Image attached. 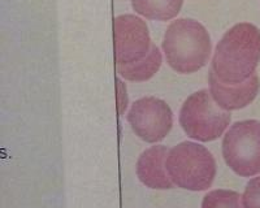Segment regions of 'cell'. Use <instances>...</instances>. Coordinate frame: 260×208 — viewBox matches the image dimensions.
Wrapping results in <instances>:
<instances>
[{
  "mask_svg": "<svg viewBox=\"0 0 260 208\" xmlns=\"http://www.w3.org/2000/svg\"><path fill=\"white\" fill-rule=\"evenodd\" d=\"M260 62V30L242 22L234 25L217 43L212 71L221 82L242 83L256 73Z\"/></svg>",
  "mask_w": 260,
  "mask_h": 208,
  "instance_id": "cell-1",
  "label": "cell"
},
{
  "mask_svg": "<svg viewBox=\"0 0 260 208\" xmlns=\"http://www.w3.org/2000/svg\"><path fill=\"white\" fill-rule=\"evenodd\" d=\"M211 48V38L206 27L191 18L173 21L162 39V51L168 65L182 75L203 68L210 60Z\"/></svg>",
  "mask_w": 260,
  "mask_h": 208,
  "instance_id": "cell-2",
  "label": "cell"
},
{
  "mask_svg": "<svg viewBox=\"0 0 260 208\" xmlns=\"http://www.w3.org/2000/svg\"><path fill=\"white\" fill-rule=\"evenodd\" d=\"M166 168L173 184L190 191L207 190L216 176L212 154L204 146L189 141L169 150Z\"/></svg>",
  "mask_w": 260,
  "mask_h": 208,
  "instance_id": "cell-3",
  "label": "cell"
},
{
  "mask_svg": "<svg viewBox=\"0 0 260 208\" xmlns=\"http://www.w3.org/2000/svg\"><path fill=\"white\" fill-rule=\"evenodd\" d=\"M231 124V113L213 100L211 91L201 90L185 100L180 111V125L187 137L201 142L220 138Z\"/></svg>",
  "mask_w": 260,
  "mask_h": 208,
  "instance_id": "cell-4",
  "label": "cell"
},
{
  "mask_svg": "<svg viewBox=\"0 0 260 208\" xmlns=\"http://www.w3.org/2000/svg\"><path fill=\"white\" fill-rule=\"evenodd\" d=\"M222 156L236 175L251 177L260 173V121L233 124L222 141Z\"/></svg>",
  "mask_w": 260,
  "mask_h": 208,
  "instance_id": "cell-5",
  "label": "cell"
},
{
  "mask_svg": "<svg viewBox=\"0 0 260 208\" xmlns=\"http://www.w3.org/2000/svg\"><path fill=\"white\" fill-rule=\"evenodd\" d=\"M127 121L137 137L145 142L156 143L171 131L173 116L166 101L147 96L133 103L127 113Z\"/></svg>",
  "mask_w": 260,
  "mask_h": 208,
  "instance_id": "cell-6",
  "label": "cell"
},
{
  "mask_svg": "<svg viewBox=\"0 0 260 208\" xmlns=\"http://www.w3.org/2000/svg\"><path fill=\"white\" fill-rule=\"evenodd\" d=\"M116 65H132L142 61L152 50L148 27L142 18L121 15L113 20Z\"/></svg>",
  "mask_w": 260,
  "mask_h": 208,
  "instance_id": "cell-7",
  "label": "cell"
},
{
  "mask_svg": "<svg viewBox=\"0 0 260 208\" xmlns=\"http://www.w3.org/2000/svg\"><path fill=\"white\" fill-rule=\"evenodd\" d=\"M208 83H210V91L213 100L219 104L225 111L241 110L251 104L256 98L260 89V81L257 73H254L251 77L242 83L229 85L221 82L217 76L211 69L208 75Z\"/></svg>",
  "mask_w": 260,
  "mask_h": 208,
  "instance_id": "cell-8",
  "label": "cell"
},
{
  "mask_svg": "<svg viewBox=\"0 0 260 208\" xmlns=\"http://www.w3.org/2000/svg\"><path fill=\"white\" fill-rule=\"evenodd\" d=\"M168 149L166 146L156 145L142 152L137 161V176L143 185L150 189L167 190L173 187L166 168Z\"/></svg>",
  "mask_w": 260,
  "mask_h": 208,
  "instance_id": "cell-9",
  "label": "cell"
},
{
  "mask_svg": "<svg viewBox=\"0 0 260 208\" xmlns=\"http://www.w3.org/2000/svg\"><path fill=\"white\" fill-rule=\"evenodd\" d=\"M182 3L183 0H132V7L148 20L169 21L180 13Z\"/></svg>",
  "mask_w": 260,
  "mask_h": 208,
  "instance_id": "cell-10",
  "label": "cell"
},
{
  "mask_svg": "<svg viewBox=\"0 0 260 208\" xmlns=\"http://www.w3.org/2000/svg\"><path fill=\"white\" fill-rule=\"evenodd\" d=\"M162 56L159 48L156 46H152V50L142 61L132 64V65H116L117 66L118 75L124 77L127 81L133 82H143V81L150 80L156 75L161 66Z\"/></svg>",
  "mask_w": 260,
  "mask_h": 208,
  "instance_id": "cell-11",
  "label": "cell"
},
{
  "mask_svg": "<svg viewBox=\"0 0 260 208\" xmlns=\"http://www.w3.org/2000/svg\"><path fill=\"white\" fill-rule=\"evenodd\" d=\"M241 198L242 196L236 191L224 189L212 190L203 198L202 208H243Z\"/></svg>",
  "mask_w": 260,
  "mask_h": 208,
  "instance_id": "cell-12",
  "label": "cell"
},
{
  "mask_svg": "<svg viewBox=\"0 0 260 208\" xmlns=\"http://www.w3.org/2000/svg\"><path fill=\"white\" fill-rule=\"evenodd\" d=\"M242 204L243 208H260V176L250 180L246 185Z\"/></svg>",
  "mask_w": 260,
  "mask_h": 208,
  "instance_id": "cell-13",
  "label": "cell"
},
{
  "mask_svg": "<svg viewBox=\"0 0 260 208\" xmlns=\"http://www.w3.org/2000/svg\"><path fill=\"white\" fill-rule=\"evenodd\" d=\"M117 90H118V113L122 115L127 107V96H126V87L124 86V83L120 80H117Z\"/></svg>",
  "mask_w": 260,
  "mask_h": 208,
  "instance_id": "cell-14",
  "label": "cell"
}]
</instances>
